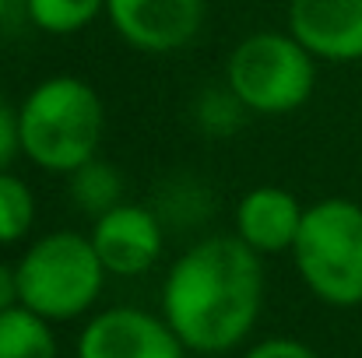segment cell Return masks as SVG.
Listing matches in <instances>:
<instances>
[{
    "label": "cell",
    "mask_w": 362,
    "mask_h": 358,
    "mask_svg": "<svg viewBox=\"0 0 362 358\" xmlns=\"http://www.w3.org/2000/svg\"><path fill=\"white\" fill-rule=\"evenodd\" d=\"M21 306V288H18V267L0 260V313Z\"/></svg>",
    "instance_id": "ac0fdd59"
},
{
    "label": "cell",
    "mask_w": 362,
    "mask_h": 358,
    "mask_svg": "<svg viewBox=\"0 0 362 358\" xmlns=\"http://www.w3.org/2000/svg\"><path fill=\"white\" fill-rule=\"evenodd\" d=\"M243 358H320V355H317V348H310L299 338H264V341L250 345Z\"/></svg>",
    "instance_id": "e0dca14e"
},
{
    "label": "cell",
    "mask_w": 362,
    "mask_h": 358,
    "mask_svg": "<svg viewBox=\"0 0 362 358\" xmlns=\"http://www.w3.org/2000/svg\"><path fill=\"white\" fill-rule=\"evenodd\" d=\"M74 358H187V348L162 313L113 306L88 316L78 334Z\"/></svg>",
    "instance_id": "8992f818"
},
{
    "label": "cell",
    "mask_w": 362,
    "mask_h": 358,
    "mask_svg": "<svg viewBox=\"0 0 362 358\" xmlns=\"http://www.w3.org/2000/svg\"><path fill=\"white\" fill-rule=\"evenodd\" d=\"M35 218H39V201L32 193V186L4 169L0 172V246H18L35 232Z\"/></svg>",
    "instance_id": "5bb4252c"
},
{
    "label": "cell",
    "mask_w": 362,
    "mask_h": 358,
    "mask_svg": "<svg viewBox=\"0 0 362 358\" xmlns=\"http://www.w3.org/2000/svg\"><path fill=\"white\" fill-rule=\"evenodd\" d=\"M21 155V133H18V106L0 92V172L14 165Z\"/></svg>",
    "instance_id": "2e32d148"
},
{
    "label": "cell",
    "mask_w": 362,
    "mask_h": 358,
    "mask_svg": "<svg viewBox=\"0 0 362 358\" xmlns=\"http://www.w3.org/2000/svg\"><path fill=\"white\" fill-rule=\"evenodd\" d=\"M317 56L285 28H260L236 42L226 60V88L253 117H288L317 92Z\"/></svg>",
    "instance_id": "277c9868"
},
{
    "label": "cell",
    "mask_w": 362,
    "mask_h": 358,
    "mask_svg": "<svg viewBox=\"0 0 362 358\" xmlns=\"http://www.w3.org/2000/svg\"><path fill=\"white\" fill-rule=\"evenodd\" d=\"M28 21L46 35H78L106 14V0H21Z\"/></svg>",
    "instance_id": "4fadbf2b"
},
{
    "label": "cell",
    "mask_w": 362,
    "mask_h": 358,
    "mask_svg": "<svg viewBox=\"0 0 362 358\" xmlns=\"http://www.w3.org/2000/svg\"><path fill=\"white\" fill-rule=\"evenodd\" d=\"M0 358H60L53 323L25 306L0 313Z\"/></svg>",
    "instance_id": "8fae6325"
},
{
    "label": "cell",
    "mask_w": 362,
    "mask_h": 358,
    "mask_svg": "<svg viewBox=\"0 0 362 358\" xmlns=\"http://www.w3.org/2000/svg\"><path fill=\"white\" fill-rule=\"evenodd\" d=\"M292 263L306 292L324 306H362V201L324 197L310 204Z\"/></svg>",
    "instance_id": "5b68a950"
},
{
    "label": "cell",
    "mask_w": 362,
    "mask_h": 358,
    "mask_svg": "<svg viewBox=\"0 0 362 358\" xmlns=\"http://www.w3.org/2000/svg\"><path fill=\"white\" fill-rule=\"evenodd\" d=\"M21 155L49 172L71 176L99 158L106 133V106L92 81L78 74H49L18 102Z\"/></svg>",
    "instance_id": "7a4b0ae2"
},
{
    "label": "cell",
    "mask_w": 362,
    "mask_h": 358,
    "mask_svg": "<svg viewBox=\"0 0 362 358\" xmlns=\"http://www.w3.org/2000/svg\"><path fill=\"white\" fill-rule=\"evenodd\" d=\"M21 306L49 323H71L95 309L110 270L103 267L88 232L53 229L35 236L14 260Z\"/></svg>",
    "instance_id": "3957f363"
},
{
    "label": "cell",
    "mask_w": 362,
    "mask_h": 358,
    "mask_svg": "<svg viewBox=\"0 0 362 358\" xmlns=\"http://www.w3.org/2000/svg\"><path fill=\"white\" fill-rule=\"evenodd\" d=\"M11 18V0H0V25Z\"/></svg>",
    "instance_id": "d6986e66"
},
{
    "label": "cell",
    "mask_w": 362,
    "mask_h": 358,
    "mask_svg": "<svg viewBox=\"0 0 362 358\" xmlns=\"http://www.w3.org/2000/svg\"><path fill=\"white\" fill-rule=\"evenodd\" d=\"M243 113H246V109L240 106V99L226 88V81H222V88L204 92V95H197V102H194V119H197V126L208 130V133H215V137L236 130Z\"/></svg>",
    "instance_id": "9a60e30c"
},
{
    "label": "cell",
    "mask_w": 362,
    "mask_h": 358,
    "mask_svg": "<svg viewBox=\"0 0 362 358\" xmlns=\"http://www.w3.org/2000/svg\"><path fill=\"white\" fill-rule=\"evenodd\" d=\"M158 306L187 352L226 355L260 320L264 256L236 236L201 239L165 270Z\"/></svg>",
    "instance_id": "6da1fadb"
},
{
    "label": "cell",
    "mask_w": 362,
    "mask_h": 358,
    "mask_svg": "<svg viewBox=\"0 0 362 358\" xmlns=\"http://www.w3.org/2000/svg\"><path fill=\"white\" fill-rule=\"evenodd\" d=\"M67 186H71V204L92 222L99 215L113 211L117 204H123V176L120 169L106 158H92L88 165L71 172Z\"/></svg>",
    "instance_id": "7c38bea8"
},
{
    "label": "cell",
    "mask_w": 362,
    "mask_h": 358,
    "mask_svg": "<svg viewBox=\"0 0 362 358\" xmlns=\"http://www.w3.org/2000/svg\"><path fill=\"white\" fill-rule=\"evenodd\" d=\"M303 218H306V208L299 204L292 190L278 183H260V186H250L236 201L233 236L243 239L260 256H281V253H292Z\"/></svg>",
    "instance_id": "30bf717a"
},
{
    "label": "cell",
    "mask_w": 362,
    "mask_h": 358,
    "mask_svg": "<svg viewBox=\"0 0 362 358\" xmlns=\"http://www.w3.org/2000/svg\"><path fill=\"white\" fill-rule=\"evenodd\" d=\"M288 32L320 64H359L362 0H288Z\"/></svg>",
    "instance_id": "9c48e42d"
},
{
    "label": "cell",
    "mask_w": 362,
    "mask_h": 358,
    "mask_svg": "<svg viewBox=\"0 0 362 358\" xmlns=\"http://www.w3.org/2000/svg\"><path fill=\"white\" fill-rule=\"evenodd\" d=\"M106 18L130 49L165 56L201 35L208 0H106Z\"/></svg>",
    "instance_id": "52a82bcc"
},
{
    "label": "cell",
    "mask_w": 362,
    "mask_h": 358,
    "mask_svg": "<svg viewBox=\"0 0 362 358\" xmlns=\"http://www.w3.org/2000/svg\"><path fill=\"white\" fill-rule=\"evenodd\" d=\"M88 239L110 270V278H141L165 253L162 215L148 204L123 201L113 211L99 215L88 229Z\"/></svg>",
    "instance_id": "ba28073f"
}]
</instances>
